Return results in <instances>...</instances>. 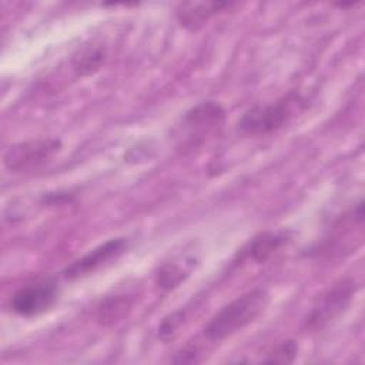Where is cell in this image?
<instances>
[{
	"label": "cell",
	"instance_id": "1",
	"mask_svg": "<svg viewBox=\"0 0 365 365\" xmlns=\"http://www.w3.org/2000/svg\"><path fill=\"white\" fill-rule=\"evenodd\" d=\"M271 295L264 288L247 291L224 305L204 327L202 335L208 342H221L252 324L268 308Z\"/></svg>",
	"mask_w": 365,
	"mask_h": 365
},
{
	"label": "cell",
	"instance_id": "2",
	"mask_svg": "<svg viewBox=\"0 0 365 365\" xmlns=\"http://www.w3.org/2000/svg\"><path fill=\"white\" fill-rule=\"evenodd\" d=\"M305 98L291 91L275 101L250 107L238 121V130L250 135H265L287 125L305 107Z\"/></svg>",
	"mask_w": 365,
	"mask_h": 365
},
{
	"label": "cell",
	"instance_id": "3",
	"mask_svg": "<svg viewBox=\"0 0 365 365\" xmlns=\"http://www.w3.org/2000/svg\"><path fill=\"white\" fill-rule=\"evenodd\" d=\"M225 121V110L217 101H202L190 108L181 121L180 138L182 145L195 147L207 141Z\"/></svg>",
	"mask_w": 365,
	"mask_h": 365
},
{
	"label": "cell",
	"instance_id": "4",
	"mask_svg": "<svg viewBox=\"0 0 365 365\" xmlns=\"http://www.w3.org/2000/svg\"><path fill=\"white\" fill-rule=\"evenodd\" d=\"M61 148L63 143L53 137L20 141L4 151L3 164L13 173L31 171L47 164Z\"/></svg>",
	"mask_w": 365,
	"mask_h": 365
},
{
	"label": "cell",
	"instance_id": "5",
	"mask_svg": "<svg viewBox=\"0 0 365 365\" xmlns=\"http://www.w3.org/2000/svg\"><path fill=\"white\" fill-rule=\"evenodd\" d=\"M356 292L354 279H342L324 292L308 312L304 327L308 331H319L336 319L349 307Z\"/></svg>",
	"mask_w": 365,
	"mask_h": 365
},
{
	"label": "cell",
	"instance_id": "6",
	"mask_svg": "<svg viewBox=\"0 0 365 365\" xmlns=\"http://www.w3.org/2000/svg\"><path fill=\"white\" fill-rule=\"evenodd\" d=\"M58 298L56 284L44 281L21 287L10 298V308L20 317L31 318L47 312Z\"/></svg>",
	"mask_w": 365,
	"mask_h": 365
},
{
	"label": "cell",
	"instance_id": "7",
	"mask_svg": "<svg viewBox=\"0 0 365 365\" xmlns=\"http://www.w3.org/2000/svg\"><path fill=\"white\" fill-rule=\"evenodd\" d=\"M128 241L125 238H111L106 241L104 244L96 247L73 264H70L64 269V277L68 279L80 278L83 275H87L104 264L115 259L118 255H121L127 248Z\"/></svg>",
	"mask_w": 365,
	"mask_h": 365
},
{
	"label": "cell",
	"instance_id": "8",
	"mask_svg": "<svg viewBox=\"0 0 365 365\" xmlns=\"http://www.w3.org/2000/svg\"><path fill=\"white\" fill-rule=\"evenodd\" d=\"M232 6L228 1H190L181 3L177 9V19L180 24L191 31L200 29L210 17L221 13L224 9Z\"/></svg>",
	"mask_w": 365,
	"mask_h": 365
},
{
	"label": "cell",
	"instance_id": "9",
	"mask_svg": "<svg viewBox=\"0 0 365 365\" xmlns=\"http://www.w3.org/2000/svg\"><path fill=\"white\" fill-rule=\"evenodd\" d=\"M133 307V298L127 294H115L106 297L97 307V321L104 325H113L124 319Z\"/></svg>",
	"mask_w": 365,
	"mask_h": 365
},
{
	"label": "cell",
	"instance_id": "10",
	"mask_svg": "<svg viewBox=\"0 0 365 365\" xmlns=\"http://www.w3.org/2000/svg\"><path fill=\"white\" fill-rule=\"evenodd\" d=\"M287 242L284 232H262L257 235L247 248V255L255 262H265L277 250Z\"/></svg>",
	"mask_w": 365,
	"mask_h": 365
},
{
	"label": "cell",
	"instance_id": "11",
	"mask_svg": "<svg viewBox=\"0 0 365 365\" xmlns=\"http://www.w3.org/2000/svg\"><path fill=\"white\" fill-rule=\"evenodd\" d=\"M192 262L194 261L190 259V261L184 262L182 265L180 264V261H170V262L163 264L160 267L157 275H155L157 285L164 291H170V289L177 288L190 275V272L192 269V265H194Z\"/></svg>",
	"mask_w": 365,
	"mask_h": 365
},
{
	"label": "cell",
	"instance_id": "12",
	"mask_svg": "<svg viewBox=\"0 0 365 365\" xmlns=\"http://www.w3.org/2000/svg\"><path fill=\"white\" fill-rule=\"evenodd\" d=\"M104 61V51L100 47H86L74 57V70L78 76H87L98 70Z\"/></svg>",
	"mask_w": 365,
	"mask_h": 365
},
{
	"label": "cell",
	"instance_id": "13",
	"mask_svg": "<svg viewBox=\"0 0 365 365\" xmlns=\"http://www.w3.org/2000/svg\"><path fill=\"white\" fill-rule=\"evenodd\" d=\"M298 344L294 339H284L274 344L261 359L268 364H291L297 358Z\"/></svg>",
	"mask_w": 365,
	"mask_h": 365
},
{
	"label": "cell",
	"instance_id": "14",
	"mask_svg": "<svg viewBox=\"0 0 365 365\" xmlns=\"http://www.w3.org/2000/svg\"><path fill=\"white\" fill-rule=\"evenodd\" d=\"M184 321V312L182 311H175L170 315H167L160 327H158V338H161L163 341H167L170 338H173L177 332V329L181 327Z\"/></svg>",
	"mask_w": 365,
	"mask_h": 365
}]
</instances>
